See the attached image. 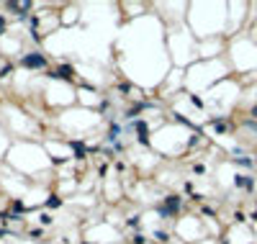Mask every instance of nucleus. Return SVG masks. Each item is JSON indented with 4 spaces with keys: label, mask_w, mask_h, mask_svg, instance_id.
Here are the masks:
<instances>
[{
    "label": "nucleus",
    "mask_w": 257,
    "mask_h": 244,
    "mask_svg": "<svg viewBox=\"0 0 257 244\" xmlns=\"http://www.w3.org/2000/svg\"><path fill=\"white\" fill-rule=\"evenodd\" d=\"M26 64H29V67H41L44 59H41V57H26Z\"/></svg>",
    "instance_id": "1"
}]
</instances>
